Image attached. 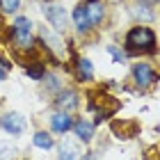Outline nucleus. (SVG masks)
Listing matches in <instances>:
<instances>
[{"label":"nucleus","instance_id":"6e6552de","mask_svg":"<svg viewBox=\"0 0 160 160\" xmlns=\"http://www.w3.org/2000/svg\"><path fill=\"white\" fill-rule=\"evenodd\" d=\"M41 41L46 43V48H48V50H53L55 55H60V53H62V41H60V37H57L55 32H50L48 28H41Z\"/></svg>","mask_w":160,"mask_h":160},{"label":"nucleus","instance_id":"f8f14e48","mask_svg":"<svg viewBox=\"0 0 160 160\" xmlns=\"http://www.w3.org/2000/svg\"><path fill=\"white\" fill-rule=\"evenodd\" d=\"M78 147L76 144H71V142H64L62 147H60V158L57 160H78Z\"/></svg>","mask_w":160,"mask_h":160},{"label":"nucleus","instance_id":"4be33fe9","mask_svg":"<svg viewBox=\"0 0 160 160\" xmlns=\"http://www.w3.org/2000/svg\"><path fill=\"white\" fill-rule=\"evenodd\" d=\"M137 2H144V5H156L158 0H137Z\"/></svg>","mask_w":160,"mask_h":160},{"label":"nucleus","instance_id":"412c9836","mask_svg":"<svg viewBox=\"0 0 160 160\" xmlns=\"http://www.w3.org/2000/svg\"><path fill=\"white\" fill-rule=\"evenodd\" d=\"M5 76H7V69L2 67V64H0V82H2V80H5Z\"/></svg>","mask_w":160,"mask_h":160},{"label":"nucleus","instance_id":"9b49d317","mask_svg":"<svg viewBox=\"0 0 160 160\" xmlns=\"http://www.w3.org/2000/svg\"><path fill=\"white\" fill-rule=\"evenodd\" d=\"M73 130H76V135H78L82 142H92V137H94V123H92V121L80 119V121L73 123Z\"/></svg>","mask_w":160,"mask_h":160},{"label":"nucleus","instance_id":"1a4fd4ad","mask_svg":"<svg viewBox=\"0 0 160 160\" xmlns=\"http://www.w3.org/2000/svg\"><path fill=\"white\" fill-rule=\"evenodd\" d=\"M73 23H76V28L80 32H87L92 28V21H89V16H87V7L85 5H80V7L73 9Z\"/></svg>","mask_w":160,"mask_h":160},{"label":"nucleus","instance_id":"ddd939ff","mask_svg":"<svg viewBox=\"0 0 160 160\" xmlns=\"http://www.w3.org/2000/svg\"><path fill=\"white\" fill-rule=\"evenodd\" d=\"M87 16H89L92 25H98L101 21H103V5H98V2L87 5Z\"/></svg>","mask_w":160,"mask_h":160},{"label":"nucleus","instance_id":"423d86ee","mask_svg":"<svg viewBox=\"0 0 160 160\" xmlns=\"http://www.w3.org/2000/svg\"><path fill=\"white\" fill-rule=\"evenodd\" d=\"M133 76H135V85L140 87V89L151 87V85H153V80H156V73H153V69H151L149 64H135Z\"/></svg>","mask_w":160,"mask_h":160},{"label":"nucleus","instance_id":"7ed1b4c3","mask_svg":"<svg viewBox=\"0 0 160 160\" xmlns=\"http://www.w3.org/2000/svg\"><path fill=\"white\" fill-rule=\"evenodd\" d=\"M89 108L96 112V121H103L105 117H110L112 112H117L119 101H114L112 96H108V94H98V96H94L89 101Z\"/></svg>","mask_w":160,"mask_h":160},{"label":"nucleus","instance_id":"39448f33","mask_svg":"<svg viewBox=\"0 0 160 160\" xmlns=\"http://www.w3.org/2000/svg\"><path fill=\"white\" fill-rule=\"evenodd\" d=\"M0 126H2L5 133H9V135H21L25 130V119L21 117L18 112H7L0 117Z\"/></svg>","mask_w":160,"mask_h":160},{"label":"nucleus","instance_id":"f257e3e1","mask_svg":"<svg viewBox=\"0 0 160 160\" xmlns=\"http://www.w3.org/2000/svg\"><path fill=\"white\" fill-rule=\"evenodd\" d=\"M126 48L128 53H151L156 48V34L144 25L133 28L126 34Z\"/></svg>","mask_w":160,"mask_h":160},{"label":"nucleus","instance_id":"dca6fc26","mask_svg":"<svg viewBox=\"0 0 160 160\" xmlns=\"http://www.w3.org/2000/svg\"><path fill=\"white\" fill-rule=\"evenodd\" d=\"M133 14H135L137 18H142V21H151V18H153L151 5H144V2H135L133 5Z\"/></svg>","mask_w":160,"mask_h":160},{"label":"nucleus","instance_id":"a211bd4d","mask_svg":"<svg viewBox=\"0 0 160 160\" xmlns=\"http://www.w3.org/2000/svg\"><path fill=\"white\" fill-rule=\"evenodd\" d=\"M16 153V147L9 142H0V158H12Z\"/></svg>","mask_w":160,"mask_h":160},{"label":"nucleus","instance_id":"4468645a","mask_svg":"<svg viewBox=\"0 0 160 160\" xmlns=\"http://www.w3.org/2000/svg\"><path fill=\"white\" fill-rule=\"evenodd\" d=\"M94 76V67H92V62L89 60H78V78L80 80H92Z\"/></svg>","mask_w":160,"mask_h":160},{"label":"nucleus","instance_id":"20e7f679","mask_svg":"<svg viewBox=\"0 0 160 160\" xmlns=\"http://www.w3.org/2000/svg\"><path fill=\"white\" fill-rule=\"evenodd\" d=\"M41 12H43V16L48 18V23L53 25L57 32H62L64 28H67V12H64V7L55 5V2H46L41 7Z\"/></svg>","mask_w":160,"mask_h":160},{"label":"nucleus","instance_id":"2eb2a0df","mask_svg":"<svg viewBox=\"0 0 160 160\" xmlns=\"http://www.w3.org/2000/svg\"><path fill=\"white\" fill-rule=\"evenodd\" d=\"M32 142H34V147H39V149H50L53 147V137H50L46 130H39V133H34V137H32Z\"/></svg>","mask_w":160,"mask_h":160},{"label":"nucleus","instance_id":"b1692460","mask_svg":"<svg viewBox=\"0 0 160 160\" xmlns=\"http://www.w3.org/2000/svg\"><path fill=\"white\" fill-rule=\"evenodd\" d=\"M89 2H96V0H89Z\"/></svg>","mask_w":160,"mask_h":160},{"label":"nucleus","instance_id":"5701e85b","mask_svg":"<svg viewBox=\"0 0 160 160\" xmlns=\"http://www.w3.org/2000/svg\"><path fill=\"white\" fill-rule=\"evenodd\" d=\"M85 160H96V156H94V153H89V156H85Z\"/></svg>","mask_w":160,"mask_h":160},{"label":"nucleus","instance_id":"6ab92c4d","mask_svg":"<svg viewBox=\"0 0 160 160\" xmlns=\"http://www.w3.org/2000/svg\"><path fill=\"white\" fill-rule=\"evenodd\" d=\"M28 76H30L32 80H41L43 78V67L37 62V64H32V67H28Z\"/></svg>","mask_w":160,"mask_h":160},{"label":"nucleus","instance_id":"f3484780","mask_svg":"<svg viewBox=\"0 0 160 160\" xmlns=\"http://www.w3.org/2000/svg\"><path fill=\"white\" fill-rule=\"evenodd\" d=\"M18 5H21V0H0V9H2L5 14L16 12V9H18Z\"/></svg>","mask_w":160,"mask_h":160},{"label":"nucleus","instance_id":"9d476101","mask_svg":"<svg viewBox=\"0 0 160 160\" xmlns=\"http://www.w3.org/2000/svg\"><path fill=\"white\" fill-rule=\"evenodd\" d=\"M50 126H53L55 133H67L73 123H71V117H69L67 112H57V114L50 117Z\"/></svg>","mask_w":160,"mask_h":160},{"label":"nucleus","instance_id":"0eeeda50","mask_svg":"<svg viewBox=\"0 0 160 160\" xmlns=\"http://www.w3.org/2000/svg\"><path fill=\"white\" fill-rule=\"evenodd\" d=\"M55 105L60 108L62 112H71V110H76L78 108V94L73 89H67V92H60V96L55 98Z\"/></svg>","mask_w":160,"mask_h":160},{"label":"nucleus","instance_id":"aec40b11","mask_svg":"<svg viewBox=\"0 0 160 160\" xmlns=\"http://www.w3.org/2000/svg\"><path fill=\"white\" fill-rule=\"evenodd\" d=\"M110 55L114 57V62H123V53H119V50H117V48H114V46L110 48Z\"/></svg>","mask_w":160,"mask_h":160},{"label":"nucleus","instance_id":"f03ea898","mask_svg":"<svg viewBox=\"0 0 160 160\" xmlns=\"http://www.w3.org/2000/svg\"><path fill=\"white\" fill-rule=\"evenodd\" d=\"M12 41L14 46L21 48V50H30L32 48V21L28 16H18L16 21L12 23Z\"/></svg>","mask_w":160,"mask_h":160}]
</instances>
